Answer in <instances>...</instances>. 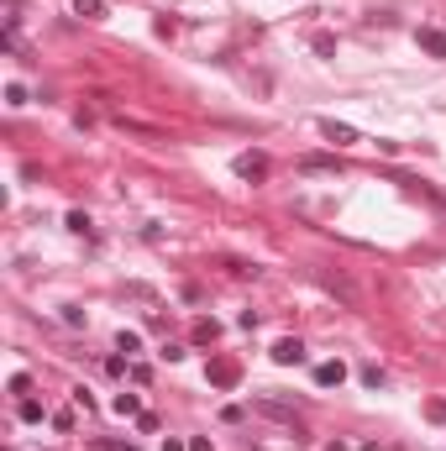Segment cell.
I'll return each instance as SVG.
<instances>
[{
    "label": "cell",
    "instance_id": "obj_19",
    "mask_svg": "<svg viewBox=\"0 0 446 451\" xmlns=\"http://www.w3.org/2000/svg\"><path fill=\"white\" fill-rule=\"evenodd\" d=\"M362 383H368V389H378V383H384V367L368 362V367H362Z\"/></svg>",
    "mask_w": 446,
    "mask_h": 451
},
{
    "label": "cell",
    "instance_id": "obj_6",
    "mask_svg": "<svg viewBox=\"0 0 446 451\" xmlns=\"http://www.w3.org/2000/svg\"><path fill=\"white\" fill-rule=\"evenodd\" d=\"M320 284H326L331 294H342V304H357V299H362V294H357V284H352L347 273H320Z\"/></svg>",
    "mask_w": 446,
    "mask_h": 451
},
{
    "label": "cell",
    "instance_id": "obj_22",
    "mask_svg": "<svg viewBox=\"0 0 446 451\" xmlns=\"http://www.w3.org/2000/svg\"><path fill=\"white\" fill-rule=\"evenodd\" d=\"M163 451H189V441H163Z\"/></svg>",
    "mask_w": 446,
    "mask_h": 451
},
{
    "label": "cell",
    "instance_id": "obj_11",
    "mask_svg": "<svg viewBox=\"0 0 446 451\" xmlns=\"http://www.w3.org/2000/svg\"><path fill=\"white\" fill-rule=\"evenodd\" d=\"M74 16H85V21H100V16H105V0H74Z\"/></svg>",
    "mask_w": 446,
    "mask_h": 451
},
{
    "label": "cell",
    "instance_id": "obj_15",
    "mask_svg": "<svg viewBox=\"0 0 446 451\" xmlns=\"http://www.w3.org/2000/svg\"><path fill=\"white\" fill-rule=\"evenodd\" d=\"M310 48H315L320 58H331V52H336V37L331 32H315V37H310Z\"/></svg>",
    "mask_w": 446,
    "mask_h": 451
},
{
    "label": "cell",
    "instance_id": "obj_17",
    "mask_svg": "<svg viewBox=\"0 0 446 451\" xmlns=\"http://www.w3.org/2000/svg\"><path fill=\"white\" fill-rule=\"evenodd\" d=\"M69 231H79V236H89V216H85V210H69Z\"/></svg>",
    "mask_w": 446,
    "mask_h": 451
},
{
    "label": "cell",
    "instance_id": "obj_2",
    "mask_svg": "<svg viewBox=\"0 0 446 451\" xmlns=\"http://www.w3.org/2000/svg\"><path fill=\"white\" fill-rule=\"evenodd\" d=\"M258 415H268V420H283V425H294V435H305V425H300V415H294L289 404H278V399H258L252 404Z\"/></svg>",
    "mask_w": 446,
    "mask_h": 451
},
{
    "label": "cell",
    "instance_id": "obj_4",
    "mask_svg": "<svg viewBox=\"0 0 446 451\" xmlns=\"http://www.w3.org/2000/svg\"><path fill=\"white\" fill-rule=\"evenodd\" d=\"M320 137H326L331 147H352V142H357V126H347V121H320Z\"/></svg>",
    "mask_w": 446,
    "mask_h": 451
},
{
    "label": "cell",
    "instance_id": "obj_9",
    "mask_svg": "<svg viewBox=\"0 0 446 451\" xmlns=\"http://www.w3.org/2000/svg\"><path fill=\"white\" fill-rule=\"evenodd\" d=\"M111 409H116L121 420H137V415H142V399H137V394H116Z\"/></svg>",
    "mask_w": 446,
    "mask_h": 451
},
{
    "label": "cell",
    "instance_id": "obj_14",
    "mask_svg": "<svg viewBox=\"0 0 446 451\" xmlns=\"http://www.w3.org/2000/svg\"><path fill=\"white\" fill-rule=\"evenodd\" d=\"M137 347H142V336H137V330H121V336H116V352H121V357H131Z\"/></svg>",
    "mask_w": 446,
    "mask_h": 451
},
{
    "label": "cell",
    "instance_id": "obj_18",
    "mask_svg": "<svg viewBox=\"0 0 446 451\" xmlns=\"http://www.w3.org/2000/svg\"><path fill=\"white\" fill-rule=\"evenodd\" d=\"M6 105H11V111H21V105H26V89L21 84H6Z\"/></svg>",
    "mask_w": 446,
    "mask_h": 451
},
{
    "label": "cell",
    "instance_id": "obj_12",
    "mask_svg": "<svg viewBox=\"0 0 446 451\" xmlns=\"http://www.w3.org/2000/svg\"><path fill=\"white\" fill-rule=\"evenodd\" d=\"M16 415L26 420V425H43V415H48V409L37 404V399H21V404H16Z\"/></svg>",
    "mask_w": 446,
    "mask_h": 451
},
{
    "label": "cell",
    "instance_id": "obj_3",
    "mask_svg": "<svg viewBox=\"0 0 446 451\" xmlns=\"http://www.w3.org/2000/svg\"><path fill=\"white\" fill-rule=\"evenodd\" d=\"M273 362H278V367H294V362H305V347H300V336H278V341H273Z\"/></svg>",
    "mask_w": 446,
    "mask_h": 451
},
{
    "label": "cell",
    "instance_id": "obj_7",
    "mask_svg": "<svg viewBox=\"0 0 446 451\" xmlns=\"http://www.w3.org/2000/svg\"><path fill=\"white\" fill-rule=\"evenodd\" d=\"M415 43H420V52H430V58H446V32L441 26H420Z\"/></svg>",
    "mask_w": 446,
    "mask_h": 451
},
{
    "label": "cell",
    "instance_id": "obj_16",
    "mask_svg": "<svg viewBox=\"0 0 446 451\" xmlns=\"http://www.w3.org/2000/svg\"><path fill=\"white\" fill-rule=\"evenodd\" d=\"M48 420H53V430H74V409H53Z\"/></svg>",
    "mask_w": 446,
    "mask_h": 451
},
{
    "label": "cell",
    "instance_id": "obj_20",
    "mask_svg": "<svg viewBox=\"0 0 446 451\" xmlns=\"http://www.w3.org/2000/svg\"><path fill=\"white\" fill-rule=\"evenodd\" d=\"M100 451H137L131 441H100Z\"/></svg>",
    "mask_w": 446,
    "mask_h": 451
},
{
    "label": "cell",
    "instance_id": "obj_1",
    "mask_svg": "<svg viewBox=\"0 0 446 451\" xmlns=\"http://www.w3.org/2000/svg\"><path fill=\"white\" fill-rule=\"evenodd\" d=\"M205 378H210V389H221V394H232L236 383H241V362L236 357H210V367H205Z\"/></svg>",
    "mask_w": 446,
    "mask_h": 451
},
{
    "label": "cell",
    "instance_id": "obj_10",
    "mask_svg": "<svg viewBox=\"0 0 446 451\" xmlns=\"http://www.w3.org/2000/svg\"><path fill=\"white\" fill-rule=\"evenodd\" d=\"M300 168H305V174H331V168H336V157H326V152H310V157H300Z\"/></svg>",
    "mask_w": 446,
    "mask_h": 451
},
{
    "label": "cell",
    "instance_id": "obj_8",
    "mask_svg": "<svg viewBox=\"0 0 446 451\" xmlns=\"http://www.w3.org/2000/svg\"><path fill=\"white\" fill-rule=\"evenodd\" d=\"M236 174L241 179H268V157L263 152H241L236 157Z\"/></svg>",
    "mask_w": 446,
    "mask_h": 451
},
{
    "label": "cell",
    "instance_id": "obj_5",
    "mask_svg": "<svg viewBox=\"0 0 446 451\" xmlns=\"http://www.w3.org/2000/svg\"><path fill=\"white\" fill-rule=\"evenodd\" d=\"M342 383H347V362H342V357L315 367V389H342Z\"/></svg>",
    "mask_w": 446,
    "mask_h": 451
},
{
    "label": "cell",
    "instance_id": "obj_13",
    "mask_svg": "<svg viewBox=\"0 0 446 451\" xmlns=\"http://www.w3.org/2000/svg\"><path fill=\"white\" fill-rule=\"evenodd\" d=\"M215 336H221V325H215V321H195V341H200V347H210Z\"/></svg>",
    "mask_w": 446,
    "mask_h": 451
},
{
    "label": "cell",
    "instance_id": "obj_21",
    "mask_svg": "<svg viewBox=\"0 0 446 451\" xmlns=\"http://www.w3.org/2000/svg\"><path fill=\"white\" fill-rule=\"evenodd\" d=\"M430 420H446V399H436V404H430Z\"/></svg>",
    "mask_w": 446,
    "mask_h": 451
}]
</instances>
